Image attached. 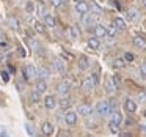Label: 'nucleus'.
<instances>
[{
	"instance_id": "f257e3e1",
	"label": "nucleus",
	"mask_w": 146,
	"mask_h": 137,
	"mask_svg": "<svg viewBox=\"0 0 146 137\" xmlns=\"http://www.w3.org/2000/svg\"><path fill=\"white\" fill-rule=\"evenodd\" d=\"M96 112H98L99 117H107V115L111 112L110 102H107V101H99L98 104H96Z\"/></svg>"
},
{
	"instance_id": "f03ea898",
	"label": "nucleus",
	"mask_w": 146,
	"mask_h": 137,
	"mask_svg": "<svg viewBox=\"0 0 146 137\" xmlns=\"http://www.w3.org/2000/svg\"><path fill=\"white\" fill-rule=\"evenodd\" d=\"M52 70H54L57 74H64L66 73V63H64L63 58H60V57L54 58V61H52Z\"/></svg>"
},
{
	"instance_id": "7ed1b4c3",
	"label": "nucleus",
	"mask_w": 146,
	"mask_h": 137,
	"mask_svg": "<svg viewBox=\"0 0 146 137\" xmlns=\"http://www.w3.org/2000/svg\"><path fill=\"white\" fill-rule=\"evenodd\" d=\"M98 21H99V14H94V13H86V14H83V16H82V24H83V25H86V27L96 25Z\"/></svg>"
},
{
	"instance_id": "20e7f679",
	"label": "nucleus",
	"mask_w": 146,
	"mask_h": 137,
	"mask_svg": "<svg viewBox=\"0 0 146 137\" xmlns=\"http://www.w3.org/2000/svg\"><path fill=\"white\" fill-rule=\"evenodd\" d=\"M38 77V70H36L33 65H27L24 68V79L25 80H33Z\"/></svg>"
},
{
	"instance_id": "39448f33",
	"label": "nucleus",
	"mask_w": 146,
	"mask_h": 137,
	"mask_svg": "<svg viewBox=\"0 0 146 137\" xmlns=\"http://www.w3.org/2000/svg\"><path fill=\"white\" fill-rule=\"evenodd\" d=\"M69 90H71V82L69 80H61V82L57 85V93L60 96H68Z\"/></svg>"
},
{
	"instance_id": "423d86ee",
	"label": "nucleus",
	"mask_w": 146,
	"mask_h": 137,
	"mask_svg": "<svg viewBox=\"0 0 146 137\" xmlns=\"http://www.w3.org/2000/svg\"><path fill=\"white\" fill-rule=\"evenodd\" d=\"M94 36L96 38H107V27L101 25V24H96L94 25Z\"/></svg>"
},
{
	"instance_id": "0eeeda50",
	"label": "nucleus",
	"mask_w": 146,
	"mask_h": 137,
	"mask_svg": "<svg viewBox=\"0 0 146 137\" xmlns=\"http://www.w3.org/2000/svg\"><path fill=\"white\" fill-rule=\"evenodd\" d=\"M64 121H66L68 126H74L77 123V112H68L64 115Z\"/></svg>"
},
{
	"instance_id": "6e6552de",
	"label": "nucleus",
	"mask_w": 146,
	"mask_h": 137,
	"mask_svg": "<svg viewBox=\"0 0 146 137\" xmlns=\"http://www.w3.org/2000/svg\"><path fill=\"white\" fill-rule=\"evenodd\" d=\"M76 11L80 14V16H83V14L90 13L88 3H86V2H79V3H76Z\"/></svg>"
},
{
	"instance_id": "1a4fd4ad",
	"label": "nucleus",
	"mask_w": 146,
	"mask_h": 137,
	"mask_svg": "<svg viewBox=\"0 0 146 137\" xmlns=\"http://www.w3.org/2000/svg\"><path fill=\"white\" fill-rule=\"evenodd\" d=\"M41 132L44 134V136H50V134L54 132V124H52L50 121H44V123L41 124Z\"/></svg>"
},
{
	"instance_id": "9d476101",
	"label": "nucleus",
	"mask_w": 146,
	"mask_h": 137,
	"mask_svg": "<svg viewBox=\"0 0 146 137\" xmlns=\"http://www.w3.org/2000/svg\"><path fill=\"white\" fill-rule=\"evenodd\" d=\"M77 114L82 115V117H90V115H91V107H90L88 104H82L77 109Z\"/></svg>"
},
{
	"instance_id": "9b49d317",
	"label": "nucleus",
	"mask_w": 146,
	"mask_h": 137,
	"mask_svg": "<svg viewBox=\"0 0 146 137\" xmlns=\"http://www.w3.org/2000/svg\"><path fill=\"white\" fill-rule=\"evenodd\" d=\"M44 106H46V109H54L55 106H57V99H55V96H52V95H49V96H46L44 98Z\"/></svg>"
},
{
	"instance_id": "f8f14e48",
	"label": "nucleus",
	"mask_w": 146,
	"mask_h": 137,
	"mask_svg": "<svg viewBox=\"0 0 146 137\" xmlns=\"http://www.w3.org/2000/svg\"><path fill=\"white\" fill-rule=\"evenodd\" d=\"M124 109H126L129 114H133V112L137 110V102L132 101V99H126V102H124Z\"/></svg>"
},
{
	"instance_id": "ddd939ff",
	"label": "nucleus",
	"mask_w": 146,
	"mask_h": 137,
	"mask_svg": "<svg viewBox=\"0 0 146 137\" xmlns=\"http://www.w3.org/2000/svg\"><path fill=\"white\" fill-rule=\"evenodd\" d=\"M49 76H50V71H49V68H46V66L38 68V77H39V80H46Z\"/></svg>"
},
{
	"instance_id": "4468645a",
	"label": "nucleus",
	"mask_w": 146,
	"mask_h": 137,
	"mask_svg": "<svg viewBox=\"0 0 146 137\" xmlns=\"http://www.w3.org/2000/svg\"><path fill=\"white\" fill-rule=\"evenodd\" d=\"M93 87H94V84H93L91 77H86V79H83V82H82V90H83V92H91Z\"/></svg>"
},
{
	"instance_id": "2eb2a0df",
	"label": "nucleus",
	"mask_w": 146,
	"mask_h": 137,
	"mask_svg": "<svg viewBox=\"0 0 146 137\" xmlns=\"http://www.w3.org/2000/svg\"><path fill=\"white\" fill-rule=\"evenodd\" d=\"M35 10H36V13H38V16H41V17L47 16V10H46V5L42 3V2H38V3H36Z\"/></svg>"
},
{
	"instance_id": "dca6fc26",
	"label": "nucleus",
	"mask_w": 146,
	"mask_h": 137,
	"mask_svg": "<svg viewBox=\"0 0 146 137\" xmlns=\"http://www.w3.org/2000/svg\"><path fill=\"white\" fill-rule=\"evenodd\" d=\"M68 36H69L71 39H77L80 36V32H79V29H77L76 25H71L69 29H68Z\"/></svg>"
},
{
	"instance_id": "f3484780",
	"label": "nucleus",
	"mask_w": 146,
	"mask_h": 137,
	"mask_svg": "<svg viewBox=\"0 0 146 137\" xmlns=\"http://www.w3.org/2000/svg\"><path fill=\"white\" fill-rule=\"evenodd\" d=\"M126 19L129 21V22H135V21L138 19V11L133 10V8H132V10H129L126 13Z\"/></svg>"
},
{
	"instance_id": "a211bd4d",
	"label": "nucleus",
	"mask_w": 146,
	"mask_h": 137,
	"mask_svg": "<svg viewBox=\"0 0 146 137\" xmlns=\"http://www.w3.org/2000/svg\"><path fill=\"white\" fill-rule=\"evenodd\" d=\"M113 25L116 27L118 30H126V21L123 19V17H115L113 19Z\"/></svg>"
},
{
	"instance_id": "6ab92c4d",
	"label": "nucleus",
	"mask_w": 146,
	"mask_h": 137,
	"mask_svg": "<svg viewBox=\"0 0 146 137\" xmlns=\"http://www.w3.org/2000/svg\"><path fill=\"white\" fill-rule=\"evenodd\" d=\"M35 90L39 93V95H42V93H46V90H47V84H46V80H38L35 85Z\"/></svg>"
},
{
	"instance_id": "aec40b11",
	"label": "nucleus",
	"mask_w": 146,
	"mask_h": 137,
	"mask_svg": "<svg viewBox=\"0 0 146 137\" xmlns=\"http://www.w3.org/2000/svg\"><path fill=\"white\" fill-rule=\"evenodd\" d=\"M79 68L82 71H85V70H88V68H90V60L85 57V55H80V58H79Z\"/></svg>"
},
{
	"instance_id": "412c9836",
	"label": "nucleus",
	"mask_w": 146,
	"mask_h": 137,
	"mask_svg": "<svg viewBox=\"0 0 146 137\" xmlns=\"http://www.w3.org/2000/svg\"><path fill=\"white\" fill-rule=\"evenodd\" d=\"M8 24H10V27L13 30H16V32H19V30H21V24H19V21H17L14 16L8 17Z\"/></svg>"
},
{
	"instance_id": "4be33fe9",
	"label": "nucleus",
	"mask_w": 146,
	"mask_h": 137,
	"mask_svg": "<svg viewBox=\"0 0 146 137\" xmlns=\"http://www.w3.org/2000/svg\"><path fill=\"white\" fill-rule=\"evenodd\" d=\"M71 104H72V99H71L69 96H61V101H60L61 109H69Z\"/></svg>"
},
{
	"instance_id": "5701e85b",
	"label": "nucleus",
	"mask_w": 146,
	"mask_h": 137,
	"mask_svg": "<svg viewBox=\"0 0 146 137\" xmlns=\"http://www.w3.org/2000/svg\"><path fill=\"white\" fill-rule=\"evenodd\" d=\"M116 90L118 88L115 87L113 80H111V79H105V92H107V93H115Z\"/></svg>"
},
{
	"instance_id": "b1692460",
	"label": "nucleus",
	"mask_w": 146,
	"mask_h": 137,
	"mask_svg": "<svg viewBox=\"0 0 146 137\" xmlns=\"http://www.w3.org/2000/svg\"><path fill=\"white\" fill-rule=\"evenodd\" d=\"M88 8H90V11H91V13L99 14V16H101L102 10H101V7H99V5L96 3V2H90V3H88Z\"/></svg>"
},
{
	"instance_id": "393cba45",
	"label": "nucleus",
	"mask_w": 146,
	"mask_h": 137,
	"mask_svg": "<svg viewBox=\"0 0 146 137\" xmlns=\"http://www.w3.org/2000/svg\"><path fill=\"white\" fill-rule=\"evenodd\" d=\"M42 19H44V25H46V27H49V29H52V27H55V17H54V16H50V14H47V16H44Z\"/></svg>"
},
{
	"instance_id": "a878e982",
	"label": "nucleus",
	"mask_w": 146,
	"mask_h": 137,
	"mask_svg": "<svg viewBox=\"0 0 146 137\" xmlns=\"http://www.w3.org/2000/svg\"><path fill=\"white\" fill-rule=\"evenodd\" d=\"M133 44H135L137 47H145L146 46V38L145 36H135V38H133Z\"/></svg>"
},
{
	"instance_id": "bb28decb",
	"label": "nucleus",
	"mask_w": 146,
	"mask_h": 137,
	"mask_svg": "<svg viewBox=\"0 0 146 137\" xmlns=\"http://www.w3.org/2000/svg\"><path fill=\"white\" fill-rule=\"evenodd\" d=\"M113 68L115 70H123V68H126V60H124V58H116V60H113Z\"/></svg>"
},
{
	"instance_id": "cd10ccee",
	"label": "nucleus",
	"mask_w": 146,
	"mask_h": 137,
	"mask_svg": "<svg viewBox=\"0 0 146 137\" xmlns=\"http://www.w3.org/2000/svg\"><path fill=\"white\" fill-rule=\"evenodd\" d=\"M27 43H29V46L32 47V51H35V52L38 51L39 47H41V46H39V43L36 41L35 38H27Z\"/></svg>"
},
{
	"instance_id": "c85d7f7f",
	"label": "nucleus",
	"mask_w": 146,
	"mask_h": 137,
	"mask_svg": "<svg viewBox=\"0 0 146 137\" xmlns=\"http://www.w3.org/2000/svg\"><path fill=\"white\" fill-rule=\"evenodd\" d=\"M88 46L91 49H99V46H101V41H99V38H90L88 39Z\"/></svg>"
},
{
	"instance_id": "c756f323",
	"label": "nucleus",
	"mask_w": 146,
	"mask_h": 137,
	"mask_svg": "<svg viewBox=\"0 0 146 137\" xmlns=\"http://www.w3.org/2000/svg\"><path fill=\"white\" fill-rule=\"evenodd\" d=\"M30 102H33V104H36V102H39V99H41V95H39L38 92H36V90H33L32 93H30Z\"/></svg>"
},
{
	"instance_id": "7c9ffc66",
	"label": "nucleus",
	"mask_w": 146,
	"mask_h": 137,
	"mask_svg": "<svg viewBox=\"0 0 146 137\" xmlns=\"http://www.w3.org/2000/svg\"><path fill=\"white\" fill-rule=\"evenodd\" d=\"M33 29H35L38 33H46V25L42 22H38V21L33 22Z\"/></svg>"
},
{
	"instance_id": "2f4dec72",
	"label": "nucleus",
	"mask_w": 146,
	"mask_h": 137,
	"mask_svg": "<svg viewBox=\"0 0 146 137\" xmlns=\"http://www.w3.org/2000/svg\"><path fill=\"white\" fill-rule=\"evenodd\" d=\"M111 121H115V123H116L118 126H119L121 121H123V115H121L118 110H115V112H113V115H111Z\"/></svg>"
},
{
	"instance_id": "473e14b6",
	"label": "nucleus",
	"mask_w": 146,
	"mask_h": 137,
	"mask_svg": "<svg viewBox=\"0 0 146 137\" xmlns=\"http://www.w3.org/2000/svg\"><path fill=\"white\" fill-rule=\"evenodd\" d=\"M116 32H118V29L115 25H108L107 27V36L108 38H115V36H116Z\"/></svg>"
},
{
	"instance_id": "72a5a7b5",
	"label": "nucleus",
	"mask_w": 146,
	"mask_h": 137,
	"mask_svg": "<svg viewBox=\"0 0 146 137\" xmlns=\"http://www.w3.org/2000/svg\"><path fill=\"white\" fill-rule=\"evenodd\" d=\"M108 129H110V132H111V134H116L118 131H119V126H118V124L115 123V121H111V120H110V123H108Z\"/></svg>"
},
{
	"instance_id": "f704fd0d",
	"label": "nucleus",
	"mask_w": 146,
	"mask_h": 137,
	"mask_svg": "<svg viewBox=\"0 0 146 137\" xmlns=\"http://www.w3.org/2000/svg\"><path fill=\"white\" fill-rule=\"evenodd\" d=\"M111 80H113V84H115V87H116V88H119V87H121V79H119V76H118V74L111 77Z\"/></svg>"
},
{
	"instance_id": "c9c22d12",
	"label": "nucleus",
	"mask_w": 146,
	"mask_h": 137,
	"mask_svg": "<svg viewBox=\"0 0 146 137\" xmlns=\"http://www.w3.org/2000/svg\"><path fill=\"white\" fill-rule=\"evenodd\" d=\"M49 2H50V5L55 8H60L61 5H63V0H49Z\"/></svg>"
},
{
	"instance_id": "e433bc0d",
	"label": "nucleus",
	"mask_w": 146,
	"mask_h": 137,
	"mask_svg": "<svg viewBox=\"0 0 146 137\" xmlns=\"http://www.w3.org/2000/svg\"><path fill=\"white\" fill-rule=\"evenodd\" d=\"M91 80H93V84H94V87H96V85H99V74H98V73H94V74L91 76Z\"/></svg>"
},
{
	"instance_id": "4c0bfd02",
	"label": "nucleus",
	"mask_w": 146,
	"mask_h": 137,
	"mask_svg": "<svg viewBox=\"0 0 146 137\" xmlns=\"http://www.w3.org/2000/svg\"><path fill=\"white\" fill-rule=\"evenodd\" d=\"M138 101H140V102H146V92L138 93Z\"/></svg>"
},
{
	"instance_id": "58836bf2",
	"label": "nucleus",
	"mask_w": 146,
	"mask_h": 137,
	"mask_svg": "<svg viewBox=\"0 0 146 137\" xmlns=\"http://www.w3.org/2000/svg\"><path fill=\"white\" fill-rule=\"evenodd\" d=\"M140 73H141L143 77H146V61H145V63H141V66H140Z\"/></svg>"
},
{
	"instance_id": "ea45409f",
	"label": "nucleus",
	"mask_w": 146,
	"mask_h": 137,
	"mask_svg": "<svg viewBox=\"0 0 146 137\" xmlns=\"http://www.w3.org/2000/svg\"><path fill=\"white\" fill-rule=\"evenodd\" d=\"M25 10L29 11V13H33V10H35V5H33L32 2H29V3H27V7H25Z\"/></svg>"
},
{
	"instance_id": "a19ab883",
	"label": "nucleus",
	"mask_w": 146,
	"mask_h": 137,
	"mask_svg": "<svg viewBox=\"0 0 146 137\" xmlns=\"http://www.w3.org/2000/svg\"><path fill=\"white\" fill-rule=\"evenodd\" d=\"M124 60H126V61H132V60H133V55H132V54H129V52H127V54L124 55Z\"/></svg>"
},
{
	"instance_id": "79ce46f5",
	"label": "nucleus",
	"mask_w": 146,
	"mask_h": 137,
	"mask_svg": "<svg viewBox=\"0 0 146 137\" xmlns=\"http://www.w3.org/2000/svg\"><path fill=\"white\" fill-rule=\"evenodd\" d=\"M25 129H27V132H29L30 136H33V129H32V126H30V124H25Z\"/></svg>"
},
{
	"instance_id": "37998d69",
	"label": "nucleus",
	"mask_w": 146,
	"mask_h": 137,
	"mask_svg": "<svg viewBox=\"0 0 146 137\" xmlns=\"http://www.w3.org/2000/svg\"><path fill=\"white\" fill-rule=\"evenodd\" d=\"M2 79H3L5 82H8V79H10V77H8V73H5V71H3V73H2Z\"/></svg>"
},
{
	"instance_id": "c03bdc74",
	"label": "nucleus",
	"mask_w": 146,
	"mask_h": 137,
	"mask_svg": "<svg viewBox=\"0 0 146 137\" xmlns=\"http://www.w3.org/2000/svg\"><path fill=\"white\" fill-rule=\"evenodd\" d=\"M0 137H10V134L5 132V131H2V132H0Z\"/></svg>"
},
{
	"instance_id": "a18cd8bd",
	"label": "nucleus",
	"mask_w": 146,
	"mask_h": 137,
	"mask_svg": "<svg viewBox=\"0 0 146 137\" xmlns=\"http://www.w3.org/2000/svg\"><path fill=\"white\" fill-rule=\"evenodd\" d=\"M19 55L21 57H25V51H24V49H19Z\"/></svg>"
},
{
	"instance_id": "49530a36",
	"label": "nucleus",
	"mask_w": 146,
	"mask_h": 137,
	"mask_svg": "<svg viewBox=\"0 0 146 137\" xmlns=\"http://www.w3.org/2000/svg\"><path fill=\"white\" fill-rule=\"evenodd\" d=\"M121 137H132V136H130V134H123Z\"/></svg>"
},
{
	"instance_id": "de8ad7c7",
	"label": "nucleus",
	"mask_w": 146,
	"mask_h": 137,
	"mask_svg": "<svg viewBox=\"0 0 146 137\" xmlns=\"http://www.w3.org/2000/svg\"><path fill=\"white\" fill-rule=\"evenodd\" d=\"M141 3H143V7L146 8V0H141Z\"/></svg>"
},
{
	"instance_id": "09e8293b",
	"label": "nucleus",
	"mask_w": 146,
	"mask_h": 137,
	"mask_svg": "<svg viewBox=\"0 0 146 137\" xmlns=\"http://www.w3.org/2000/svg\"><path fill=\"white\" fill-rule=\"evenodd\" d=\"M58 137H66V136H64V134H61V132H60V134H58Z\"/></svg>"
},
{
	"instance_id": "8fccbe9b",
	"label": "nucleus",
	"mask_w": 146,
	"mask_h": 137,
	"mask_svg": "<svg viewBox=\"0 0 146 137\" xmlns=\"http://www.w3.org/2000/svg\"><path fill=\"white\" fill-rule=\"evenodd\" d=\"M79 2H86V0H76V3H79Z\"/></svg>"
},
{
	"instance_id": "3c124183",
	"label": "nucleus",
	"mask_w": 146,
	"mask_h": 137,
	"mask_svg": "<svg viewBox=\"0 0 146 137\" xmlns=\"http://www.w3.org/2000/svg\"><path fill=\"white\" fill-rule=\"evenodd\" d=\"M145 117H146V110H145Z\"/></svg>"
}]
</instances>
